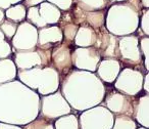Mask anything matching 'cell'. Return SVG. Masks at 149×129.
<instances>
[{
    "label": "cell",
    "instance_id": "cell-9",
    "mask_svg": "<svg viewBox=\"0 0 149 129\" xmlns=\"http://www.w3.org/2000/svg\"><path fill=\"white\" fill-rule=\"evenodd\" d=\"M39 7V13L43 21L48 24H55L59 21L60 17V11L55 6V5L51 4L49 2H42Z\"/></svg>",
    "mask_w": 149,
    "mask_h": 129
},
{
    "label": "cell",
    "instance_id": "cell-11",
    "mask_svg": "<svg viewBox=\"0 0 149 129\" xmlns=\"http://www.w3.org/2000/svg\"><path fill=\"white\" fill-rule=\"evenodd\" d=\"M27 11H26V6L24 4H15L13 6H10L6 11V18L10 21L15 22H21L25 20Z\"/></svg>",
    "mask_w": 149,
    "mask_h": 129
},
{
    "label": "cell",
    "instance_id": "cell-6",
    "mask_svg": "<svg viewBox=\"0 0 149 129\" xmlns=\"http://www.w3.org/2000/svg\"><path fill=\"white\" fill-rule=\"evenodd\" d=\"M62 40V31L59 27H44L39 31V46L47 45V44L59 43Z\"/></svg>",
    "mask_w": 149,
    "mask_h": 129
},
{
    "label": "cell",
    "instance_id": "cell-15",
    "mask_svg": "<svg viewBox=\"0 0 149 129\" xmlns=\"http://www.w3.org/2000/svg\"><path fill=\"white\" fill-rule=\"evenodd\" d=\"M63 26H64L63 28L64 37H65L66 41L72 42L74 39V37H76V34H77L79 27L72 23H65L63 24Z\"/></svg>",
    "mask_w": 149,
    "mask_h": 129
},
{
    "label": "cell",
    "instance_id": "cell-20",
    "mask_svg": "<svg viewBox=\"0 0 149 129\" xmlns=\"http://www.w3.org/2000/svg\"><path fill=\"white\" fill-rule=\"evenodd\" d=\"M19 1H22V0H0V7L1 8H8L11 4H15Z\"/></svg>",
    "mask_w": 149,
    "mask_h": 129
},
{
    "label": "cell",
    "instance_id": "cell-14",
    "mask_svg": "<svg viewBox=\"0 0 149 129\" xmlns=\"http://www.w3.org/2000/svg\"><path fill=\"white\" fill-rule=\"evenodd\" d=\"M17 28V26L15 22L5 21V22H3V24L0 25V31L2 32L5 36L10 38V37H13V36H15Z\"/></svg>",
    "mask_w": 149,
    "mask_h": 129
},
{
    "label": "cell",
    "instance_id": "cell-16",
    "mask_svg": "<svg viewBox=\"0 0 149 129\" xmlns=\"http://www.w3.org/2000/svg\"><path fill=\"white\" fill-rule=\"evenodd\" d=\"M50 123L44 119H38V120L32 122L25 129H46Z\"/></svg>",
    "mask_w": 149,
    "mask_h": 129
},
{
    "label": "cell",
    "instance_id": "cell-10",
    "mask_svg": "<svg viewBox=\"0 0 149 129\" xmlns=\"http://www.w3.org/2000/svg\"><path fill=\"white\" fill-rule=\"evenodd\" d=\"M87 21L89 27L97 30L103 27L104 24V13L102 11H87L85 13L84 22Z\"/></svg>",
    "mask_w": 149,
    "mask_h": 129
},
{
    "label": "cell",
    "instance_id": "cell-25",
    "mask_svg": "<svg viewBox=\"0 0 149 129\" xmlns=\"http://www.w3.org/2000/svg\"><path fill=\"white\" fill-rule=\"evenodd\" d=\"M116 1H125V0H116Z\"/></svg>",
    "mask_w": 149,
    "mask_h": 129
},
{
    "label": "cell",
    "instance_id": "cell-8",
    "mask_svg": "<svg viewBox=\"0 0 149 129\" xmlns=\"http://www.w3.org/2000/svg\"><path fill=\"white\" fill-rule=\"evenodd\" d=\"M118 62L113 60H105L100 64L99 76L105 80V82L111 83L118 73Z\"/></svg>",
    "mask_w": 149,
    "mask_h": 129
},
{
    "label": "cell",
    "instance_id": "cell-4",
    "mask_svg": "<svg viewBox=\"0 0 149 129\" xmlns=\"http://www.w3.org/2000/svg\"><path fill=\"white\" fill-rule=\"evenodd\" d=\"M106 106L113 111L114 113L130 116L134 114V104L130 100V98L120 93H113L106 97Z\"/></svg>",
    "mask_w": 149,
    "mask_h": 129
},
{
    "label": "cell",
    "instance_id": "cell-19",
    "mask_svg": "<svg viewBox=\"0 0 149 129\" xmlns=\"http://www.w3.org/2000/svg\"><path fill=\"white\" fill-rule=\"evenodd\" d=\"M148 19H149V11H148V9H146V11H145L142 17V22H141V28H142L143 32H144V34L146 36H148V34H149Z\"/></svg>",
    "mask_w": 149,
    "mask_h": 129
},
{
    "label": "cell",
    "instance_id": "cell-2",
    "mask_svg": "<svg viewBox=\"0 0 149 129\" xmlns=\"http://www.w3.org/2000/svg\"><path fill=\"white\" fill-rule=\"evenodd\" d=\"M70 41L55 45L51 50V62L59 73L66 75L72 68V51L68 46Z\"/></svg>",
    "mask_w": 149,
    "mask_h": 129
},
{
    "label": "cell",
    "instance_id": "cell-17",
    "mask_svg": "<svg viewBox=\"0 0 149 129\" xmlns=\"http://www.w3.org/2000/svg\"><path fill=\"white\" fill-rule=\"evenodd\" d=\"M148 37H144L141 40V46H142V51L144 53V58H145V68L148 71Z\"/></svg>",
    "mask_w": 149,
    "mask_h": 129
},
{
    "label": "cell",
    "instance_id": "cell-12",
    "mask_svg": "<svg viewBox=\"0 0 149 129\" xmlns=\"http://www.w3.org/2000/svg\"><path fill=\"white\" fill-rule=\"evenodd\" d=\"M81 11H98L103 9L106 5V0H79Z\"/></svg>",
    "mask_w": 149,
    "mask_h": 129
},
{
    "label": "cell",
    "instance_id": "cell-3",
    "mask_svg": "<svg viewBox=\"0 0 149 129\" xmlns=\"http://www.w3.org/2000/svg\"><path fill=\"white\" fill-rule=\"evenodd\" d=\"M100 60V55L94 47L77 48L72 53V62L79 69H89L94 71Z\"/></svg>",
    "mask_w": 149,
    "mask_h": 129
},
{
    "label": "cell",
    "instance_id": "cell-23",
    "mask_svg": "<svg viewBox=\"0 0 149 129\" xmlns=\"http://www.w3.org/2000/svg\"><path fill=\"white\" fill-rule=\"evenodd\" d=\"M142 1V4L144 7H146V8H148L149 6V0H141Z\"/></svg>",
    "mask_w": 149,
    "mask_h": 129
},
{
    "label": "cell",
    "instance_id": "cell-5",
    "mask_svg": "<svg viewBox=\"0 0 149 129\" xmlns=\"http://www.w3.org/2000/svg\"><path fill=\"white\" fill-rule=\"evenodd\" d=\"M15 62L19 69H29L32 67H41V56L39 50L23 51L15 53Z\"/></svg>",
    "mask_w": 149,
    "mask_h": 129
},
{
    "label": "cell",
    "instance_id": "cell-7",
    "mask_svg": "<svg viewBox=\"0 0 149 129\" xmlns=\"http://www.w3.org/2000/svg\"><path fill=\"white\" fill-rule=\"evenodd\" d=\"M74 44L78 46L94 45L96 40V32L93 28L87 25H83L78 29L74 37Z\"/></svg>",
    "mask_w": 149,
    "mask_h": 129
},
{
    "label": "cell",
    "instance_id": "cell-13",
    "mask_svg": "<svg viewBox=\"0 0 149 129\" xmlns=\"http://www.w3.org/2000/svg\"><path fill=\"white\" fill-rule=\"evenodd\" d=\"M26 18L28 19V21H30L33 25H35L38 28H44L47 26L45 22L43 21V19L41 18V15H40L39 7L38 6L29 7L27 15H26Z\"/></svg>",
    "mask_w": 149,
    "mask_h": 129
},
{
    "label": "cell",
    "instance_id": "cell-24",
    "mask_svg": "<svg viewBox=\"0 0 149 129\" xmlns=\"http://www.w3.org/2000/svg\"><path fill=\"white\" fill-rule=\"evenodd\" d=\"M3 18H4V15H3V11L0 9V22L3 21Z\"/></svg>",
    "mask_w": 149,
    "mask_h": 129
},
{
    "label": "cell",
    "instance_id": "cell-1",
    "mask_svg": "<svg viewBox=\"0 0 149 129\" xmlns=\"http://www.w3.org/2000/svg\"><path fill=\"white\" fill-rule=\"evenodd\" d=\"M96 40L94 48L97 50L100 56L106 58H118L120 49H118V39L116 36L109 34L104 27L95 30Z\"/></svg>",
    "mask_w": 149,
    "mask_h": 129
},
{
    "label": "cell",
    "instance_id": "cell-22",
    "mask_svg": "<svg viewBox=\"0 0 149 129\" xmlns=\"http://www.w3.org/2000/svg\"><path fill=\"white\" fill-rule=\"evenodd\" d=\"M148 74H146V76H145V79H144V86H143V88H144V90L146 91V93H148L149 89H148Z\"/></svg>",
    "mask_w": 149,
    "mask_h": 129
},
{
    "label": "cell",
    "instance_id": "cell-18",
    "mask_svg": "<svg viewBox=\"0 0 149 129\" xmlns=\"http://www.w3.org/2000/svg\"><path fill=\"white\" fill-rule=\"evenodd\" d=\"M48 1H50L51 3L55 4V6L63 9V11H68L72 5V0H48Z\"/></svg>",
    "mask_w": 149,
    "mask_h": 129
},
{
    "label": "cell",
    "instance_id": "cell-21",
    "mask_svg": "<svg viewBox=\"0 0 149 129\" xmlns=\"http://www.w3.org/2000/svg\"><path fill=\"white\" fill-rule=\"evenodd\" d=\"M44 2V0H25V6H35L37 4H40V3Z\"/></svg>",
    "mask_w": 149,
    "mask_h": 129
}]
</instances>
